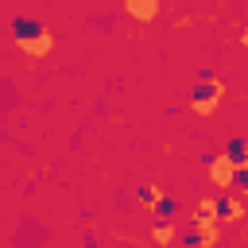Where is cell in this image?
<instances>
[{
  "label": "cell",
  "instance_id": "6",
  "mask_svg": "<svg viewBox=\"0 0 248 248\" xmlns=\"http://www.w3.org/2000/svg\"><path fill=\"white\" fill-rule=\"evenodd\" d=\"M124 12L132 19H140V23H151L159 16V0H124Z\"/></svg>",
  "mask_w": 248,
  "mask_h": 248
},
{
  "label": "cell",
  "instance_id": "8",
  "mask_svg": "<svg viewBox=\"0 0 248 248\" xmlns=\"http://www.w3.org/2000/svg\"><path fill=\"white\" fill-rule=\"evenodd\" d=\"M39 31H43L39 19H27V16H16V19H12V35H16V39H31V35H39Z\"/></svg>",
  "mask_w": 248,
  "mask_h": 248
},
{
  "label": "cell",
  "instance_id": "10",
  "mask_svg": "<svg viewBox=\"0 0 248 248\" xmlns=\"http://www.w3.org/2000/svg\"><path fill=\"white\" fill-rule=\"evenodd\" d=\"M217 205H221V198H213V194H205V198L198 202V213H217Z\"/></svg>",
  "mask_w": 248,
  "mask_h": 248
},
{
  "label": "cell",
  "instance_id": "3",
  "mask_svg": "<svg viewBox=\"0 0 248 248\" xmlns=\"http://www.w3.org/2000/svg\"><path fill=\"white\" fill-rule=\"evenodd\" d=\"M136 202H140L147 213H155V217H170V213H174V202H170L159 186H143V190L136 194Z\"/></svg>",
  "mask_w": 248,
  "mask_h": 248
},
{
  "label": "cell",
  "instance_id": "1",
  "mask_svg": "<svg viewBox=\"0 0 248 248\" xmlns=\"http://www.w3.org/2000/svg\"><path fill=\"white\" fill-rule=\"evenodd\" d=\"M186 240L198 244V248H217V244H221L217 213H194V221H190V236H186Z\"/></svg>",
  "mask_w": 248,
  "mask_h": 248
},
{
  "label": "cell",
  "instance_id": "2",
  "mask_svg": "<svg viewBox=\"0 0 248 248\" xmlns=\"http://www.w3.org/2000/svg\"><path fill=\"white\" fill-rule=\"evenodd\" d=\"M205 170H209V182L217 186V194H229V186H232V182H236V174H240V170H236V159H229V155L209 159V167H205Z\"/></svg>",
  "mask_w": 248,
  "mask_h": 248
},
{
  "label": "cell",
  "instance_id": "5",
  "mask_svg": "<svg viewBox=\"0 0 248 248\" xmlns=\"http://www.w3.org/2000/svg\"><path fill=\"white\" fill-rule=\"evenodd\" d=\"M16 43H19V50H23V54H31V58H43V54H50V46H54L50 31H39V35H31V39H16Z\"/></svg>",
  "mask_w": 248,
  "mask_h": 248
},
{
  "label": "cell",
  "instance_id": "4",
  "mask_svg": "<svg viewBox=\"0 0 248 248\" xmlns=\"http://www.w3.org/2000/svg\"><path fill=\"white\" fill-rule=\"evenodd\" d=\"M244 213H248V202H244V198L221 194V205H217V221H229V225H236V221H244Z\"/></svg>",
  "mask_w": 248,
  "mask_h": 248
},
{
  "label": "cell",
  "instance_id": "12",
  "mask_svg": "<svg viewBox=\"0 0 248 248\" xmlns=\"http://www.w3.org/2000/svg\"><path fill=\"white\" fill-rule=\"evenodd\" d=\"M240 43H244V46H248V27H244V35H240Z\"/></svg>",
  "mask_w": 248,
  "mask_h": 248
},
{
  "label": "cell",
  "instance_id": "13",
  "mask_svg": "<svg viewBox=\"0 0 248 248\" xmlns=\"http://www.w3.org/2000/svg\"><path fill=\"white\" fill-rule=\"evenodd\" d=\"M244 194H248V174H244Z\"/></svg>",
  "mask_w": 248,
  "mask_h": 248
},
{
  "label": "cell",
  "instance_id": "7",
  "mask_svg": "<svg viewBox=\"0 0 248 248\" xmlns=\"http://www.w3.org/2000/svg\"><path fill=\"white\" fill-rule=\"evenodd\" d=\"M151 240H155L159 248H174V240H178V229H174L170 221H159V225L151 229Z\"/></svg>",
  "mask_w": 248,
  "mask_h": 248
},
{
  "label": "cell",
  "instance_id": "11",
  "mask_svg": "<svg viewBox=\"0 0 248 248\" xmlns=\"http://www.w3.org/2000/svg\"><path fill=\"white\" fill-rule=\"evenodd\" d=\"M205 89H209V93H213V97H225V81H221V78H213V81H209V85H205Z\"/></svg>",
  "mask_w": 248,
  "mask_h": 248
},
{
  "label": "cell",
  "instance_id": "9",
  "mask_svg": "<svg viewBox=\"0 0 248 248\" xmlns=\"http://www.w3.org/2000/svg\"><path fill=\"white\" fill-rule=\"evenodd\" d=\"M217 105H221V97H213V93H209V89H198V97H194V101H190V108H194V112H198V116H209V112H213V108H217Z\"/></svg>",
  "mask_w": 248,
  "mask_h": 248
}]
</instances>
